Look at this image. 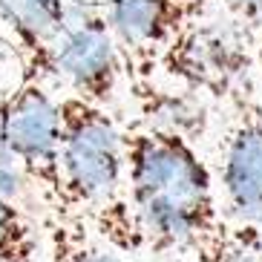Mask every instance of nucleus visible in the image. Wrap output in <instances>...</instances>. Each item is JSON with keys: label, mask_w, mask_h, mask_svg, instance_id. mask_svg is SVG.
<instances>
[{"label": "nucleus", "mask_w": 262, "mask_h": 262, "mask_svg": "<svg viewBox=\"0 0 262 262\" xmlns=\"http://www.w3.org/2000/svg\"><path fill=\"white\" fill-rule=\"evenodd\" d=\"M182 90L228 101L248 90L256 67L254 38L219 0H199L159 58Z\"/></svg>", "instance_id": "3"}, {"label": "nucleus", "mask_w": 262, "mask_h": 262, "mask_svg": "<svg viewBox=\"0 0 262 262\" xmlns=\"http://www.w3.org/2000/svg\"><path fill=\"white\" fill-rule=\"evenodd\" d=\"M49 67L52 75L63 78L81 98L98 107H110L116 101L124 61L101 9L67 0Z\"/></svg>", "instance_id": "6"}, {"label": "nucleus", "mask_w": 262, "mask_h": 262, "mask_svg": "<svg viewBox=\"0 0 262 262\" xmlns=\"http://www.w3.org/2000/svg\"><path fill=\"white\" fill-rule=\"evenodd\" d=\"M63 6L67 0H0V12L15 26L17 38L29 55L26 78L40 81L43 75H52L49 55L63 24Z\"/></svg>", "instance_id": "8"}, {"label": "nucleus", "mask_w": 262, "mask_h": 262, "mask_svg": "<svg viewBox=\"0 0 262 262\" xmlns=\"http://www.w3.org/2000/svg\"><path fill=\"white\" fill-rule=\"evenodd\" d=\"M58 164H61V210L84 219L110 248L130 254L144 245L141 228L127 199L121 127L107 107L81 95L58 101Z\"/></svg>", "instance_id": "2"}, {"label": "nucleus", "mask_w": 262, "mask_h": 262, "mask_svg": "<svg viewBox=\"0 0 262 262\" xmlns=\"http://www.w3.org/2000/svg\"><path fill=\"white\" fill-rule=\"evenodd\" d=\"M199 0H107L104 17L118 43L124 70L147 84L150 67L159 63L167 43L185 26Z\"/></svg>", "instance_id": "7"}, {"label": "nucleus", "mask_w": 262, "mask_h": 262, "mask_svg": "<svg viewBox=\"0 0 262 262\" xmlns=\"http://www.w3.org/2000/svg\"><path fill=\"white\" fill-rule=\"evenodd\" d=\"M225 107L228 118L210 167L219 213L225 222L262 228V101L248 86Z\"/></svg>", "instance_id": "4"}, {"label": "nucleus", "mask_w": 262, "mask_h": 262, "mask_svg": "<svg viewBox=\"0 0 262 262\" xmlns=\"http://www.w3.org/2000/svg\"><path fill=\"white\" fill-rule=\"evenodd\" d=\"M40 231L26 208L0 196V262H38Z\"/></svg>", "instance_id": "11"}, {"label": "nucleus", "mask_w": 262, "mask_h": 262, "mask_svg": "<svg viewBox=\"0 0 262 262\" xmlns=\"http://www.w3.org/2000/svg\"><path fill=\"white\" fill-rule=\"evenodd\" d=\"M127 199L144 245L159 254H196L222 225L213 173L193 141L136 124L121 130Z\"/></svg>", "instance_id": "1"}, {"label": "nucleus", "mask_w": 262, "mask_h": 262, "mask_svg": "<svg viewBox=\"0 0 262 262\" xmlns=\"http://www.w3.org/2000/svg\"><path fill=\"white\" fill-rule=\"evenodd\" d=\"M219 3L251 32L254 43L262 38V0H219Z\"/></svg>", "instance_id": "12"}, {"label": "nucleus", "mask_w": 262, "mask_h": 262, "mask_svg": "<svg viewBox=\"0 0 262 262\" xmlns=\"http://www.w3.org/2000/svg\"><path fill=\"white\" fill-rule=\"evenodd\" d=\"M196 262H262V228L225 222L193 254Z\"/></svg>", "instance_id": "10"}, {"label": "nucleus", "mask_w": 262, "mask_h": 262, "mask_svg": "<svg viewBox=\"0 0 262 262\" xmlns=\"http://www.w3.org/2000/svg\"><path fill=\"white\" fill-rule=\"evenodd\" d=\"M43 228L49 236L52 262H130L121 251L110 248L84 219L70 213H47Z\"/></svg>", "instance_id": "9"}, {"label": "nucleus", "mask_w": 262, "mask_h": 262, "mask_svg": "<svg viewBox=\"0 0 262 262\" xmlns=\"http://www.w3.org/2000/svg\"><path fill=\"white\" fill-rule=\"evenodd\" d=\"M0 127L9 153L29 179L32 190L47 208V213L61 210L58 101L47 93L40 81L24 78L15 93L0 101Z\"/></svg>", "instance_id": "5"}, {"label": "nucleus", "mask_w": 262, "mask_h": 262, "mask_svg": "<svg viewBox=\"0 0 262 262\" xmlns=\"http://www.w3.org/2000/svg\"><path fill=\"white\" fill-rule=\"evenodd\" d=\"M254 49H256V67H259V72H262V38L254 43Z\"/></svg>", "instance_id": "13"}]
</instances>
